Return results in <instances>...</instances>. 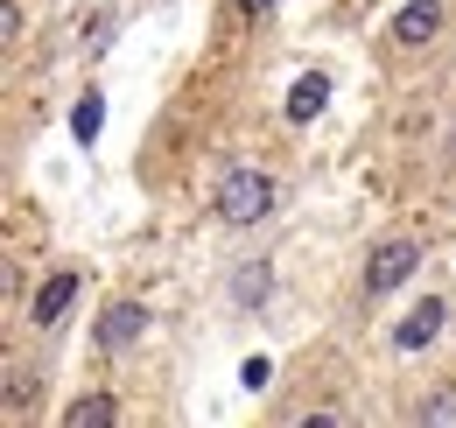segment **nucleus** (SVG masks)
<instances>
[{
    "label": "nucleus",
    "instance_id": "obj_1",
    "mask_svg": "<svg viewBox=\"0 0 456 428\" xmlns=\"http://www.w3.org/2000/svg\"><path fill=\"white\" fill-rule=\"evenodd\" d=\"M267 211H274V176H267V169H225L218 218H225V225H260Z\"/></svg>",
    "mask_w": 456,
    "mask_h": 428
},
{
    "label": "nucleus",
    "instance_id": "obj_2",
    "mask_svg": "<svg viewBox=\"0 0 456 428\" xmlns=\"http://www.w3.org/2000/svg\"><path fill=\"white\" fill-rule=\"evenodd\" d=\"M414 268H421V246H414V239L372 246V260H365V295H394V288H407Z\"/></svg>",
    "mask_w": 456,
    "mask_h": 428
},
{
    "label": "nucleus",
    "instance_id": "obj_3",
    "mask_svg": "<svg viewBox=\"0 0 456 428\" xmlns=\"http://www.w3.org/2000/svg\"><path fill=\"white\" fill-rule=\"evenodd\" d=\"M77 302V268H57L43 288H36V302H28V323L36 330H50V323H63V309Z\"/></svg>",
    "mask_w": 456,
    "mask_h": 428
},
{
    "label": "nucleus",
    "instance_id": "obj_4",
    "mask_svg": "<svg viewBox=\"0 0 456 428\" xmlns=\"http://www.w3.org/2000/svg\"><path fill=\"white\" fill-rule=\"evenodd\" d=\"M436 337H443V302H436V295H428V302H414V309L394 323V351H428Z\"/></svg>",
    "mask_w": 456,
    "mask_h": 428
},
{
    "label": "nucleus",
    "instance_id": "obj_5",
    "mask_svg": "<svg viewBox=\"0 0 456 428\" xmlns=\"http://www.w3.org/2000/svg\"><path fill=\"white\" fill-rule=\"evenodd\" d=\"M141 330H148V302H113V309L99 317V344H106V351H126Z\"/></svg>",
    "mask_w": 456,
    "mask_h": 428
},
{
    "label": "nucleus",
    "instance_id": "obj_6",
    "mask_svg": "<svg viewBox=\"0 0 456 428\" xmlns=\"http://www.w3.org/2000/svg\"><path fill=\"white\" fill-rule=\"evenodd\" d=\"M436 29H443V0H407V7L394 14V43H407V50L428 43Z\"/></svg>",
    "mask_w": 456,
    "mask_h": 428
},
{
    "label": "nucleus",
    "instance_id": "obj_7",
    "mask_svg": "<svg viewBox=\"0 0 456 428\" xmlns=\"http://www.w3.org/2000/svg\"><path fill=\"white\" fill-rule=\"evenodd\" d=\"M113 422H119V400H113V393H85V400L63 407V428H113Z\"/></svg>",
    "mask_w": 456,
    "mask_h": 428
},
{
    "label": "nucleus",
    "instance_id": "obj_8",
    "mask_svg": "<svg viewBox=\"0 0 456 428\" xmlns=\"http://www.w3.org/2000/svg\"><path fill=\"white\" fill-rule=\"evenodd\" d=\"M323 99H330V78H323V70L295 78V92H288V119H295V127H302V119H316V112H323Z\"/></svg>",
    "mask_w": 456,
    "mask_h": 428
},
{
    "label": "nucleus",
    "instance_id": "obj_9",
    "mask_svg": "<svg viewBox=\"0 0 456 428\" xmlns=\"http://www.w3.org/2000/svg\"><path fill=\"white\" fill-rule=\"evenodd\" d=\"M99 127H106V99H99V92H85V99H77V112H70V134L92 148V141H99Z\"/></svg>",
    "mask_w": 456,
    "mask_h": 428
},
{
    "label": "nucleus",
    "instance_id": "obj_10",
    "mask_svg": "<svg viewBox=\"0 0 456 428\" xmlns=\"http://www.w3.org/2000/svg\"><path fill=\"white\" fill-rule=\"evenodd\" d=\"M232 295H239V302H267V268H246Z\"/></svg>",
    "mask_w": 456,
    "mask_h": 428
},
{
    "label": "nucleus",
    "instance_id": "obj_11",
    "mask_svg": "<svg viewBox=\"0 0 456 428\" xmlns=\"http://www.w3.org/2000/svg\"><path fill=\"white\" fill-rule=\"evenodd\" d=\"M267 379H274V366H267V358H246V366H239V386H253V393H260Z\"/></svg>",
    "mask_w": 456,
    "mask_h": 428
},
{
    "label": "nucleus",
    "instance_id": "obj_12",
    "mask_svg": "<svg viewBox=\"0 0 456 428\" xmlns=\"http://www.w3.org/2000/svg\"><path fill=\"white\" fill-rule=\"evenodd\" d=\"M0 36H7V43H21V7H14V0L0 7Z\"/></svg>",
    "mask_w": 456,
    "mask_h": 428
},
{
    "label": "nucleus",
    "instance_id": "obj_13",
    "mask_svg": "<svg viewBox=\"0 0 456 428\" xmlns=\"http://www.w3.org/2000/svg\"><path fill=\"white\" fill-rule=\"evenodd\" d=\"M239 7H246V14H267V7H274V0H239Z\"/></svg>",
    "mask_w": 456,
    "mask_h": 428
}]
</instances>
